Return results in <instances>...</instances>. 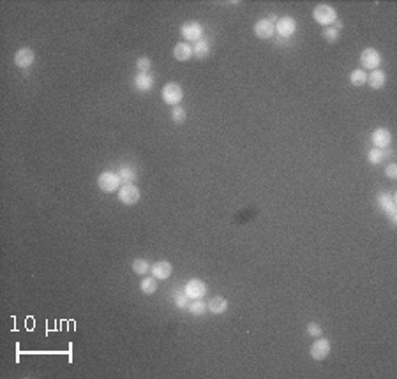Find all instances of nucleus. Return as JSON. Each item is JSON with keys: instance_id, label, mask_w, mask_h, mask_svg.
<instances>
[{"instance_id": "obj_1", "label": "nucleus", "mask_w": 397, "mask_h": 379, "mask_svg": "<svg viewBox=\"0 0 397 379\" xmlns=\"http://www.w3.org/2000/svg\"><path fill=\"white\" fill-rule=\"evenodd\" d=\"M313 18L321 27H330L337 21V11L328 4H318L313 9Z\"/></svg>"}, {"instance_id": "obj_2", "label": "nucleus", "mask_w": 397, "mask_h": 379, "mask_svg": "<svg viewBox=\"0 0 397 379\" xmlns=\"http://www.w3.org/2000/svg\"><path fill=\"white\" fill-rule=\"evenodd\" d=\"M161 97H163V101L166 104L178 106L182 102V99H184V88L178 83H175V81H170V83H166L161 88Z\"/></svg>"}, {"instance_id": "obj_3", "label": "nucleus", "mask_w": 397, "mask_h": 379, "mask_svg": "<svg viewBox=\"0 0 397 379\" xmlns=\"http://www.w3.org/2000/svg\"><path fill=\"white\" fill-rule=\"evenodd\" d=\"M97 185L103 192L110 194V192L119 191L122 182H120V177L115 173V171H103V173L97 177Z\"/></svg>"}, {"instance_id": "obj_4", "label": "nucleus", "mask_w": 397, "mask_h": 379, "mask_svg": "<svg viewBox=\"0 0 397 379\" xmlns=\"http://www.w3.org/2000/svg\"><path fill=\"white\" fill-rule=\"evenodd\" d=\"M376 201H378V208L383 210V212L388 215L392 226H397V206H395L394 198H392L390 194H387V192H380Z\"/></svg>"}, {"instance_id": "obj_5", "label": "nucleus", "mask_w": 397, "mask_h": 379, "mask_svg": "<svg viewBox=\"0 0 397 379\" xmlns=\"http://www.w3.org/2000/svg\"><path fill=\"white\" fill-rule=\"evenodd\" d=\"M139 196H141V192H139V189L136 187L134 184H122L119 191H117L119 201L124 203V205H129V206L136 205V203L139 201Z\"/></svg>"}, {"instance_id": "obj_6", "label": "nucleus", "mask_w": 397, "mask_h": 379, "mask_svg": "<svg viewBox=\"0 0 397 379\" xmlns=\"http://www.w3.org/2000/svg\"><path fill=\"white\" fill-rule=\"evenodd\" d=\"M360 64H362L364 71H374L380 69L381 66V55L378 53V49L374 48H366L362 53H360Z\"/></svg>"}, {"instance_id": "obj_7", "label": "nucleus", "mask_w": 397, "mask_h": 379, "mask_svg": "<svg viewBox=\"0 0 397 379\" xmlns=\"http://www.w3.org/2000/svg\"><path fill=\"white\" fill-rule=\"evenodd\" d=\"M180 34L185 39V42H196L203 37V27L198 21H185L180 27Z\"/></svg>"}, {"instance_id": "obj_8", "label": "nucleus", "mask_w": 397, "mask_h": 379, "mask_svg": "<svg viewBox=\"0 0 397 379\" xmlns=\"http://www.w3.org/2000/svg\"><path fill=\"white\" fill-rule=\"evenodd\" d=\"M275 32L281 39H289L296 30V21L291 16H282L277 20V23L274 25Z\"/></svg>"}, {"instance_id": "obj_9", "label": "nucleus", "mask_w": 397, "mask_h": 379, "mask_svg": "<svg viewBox=\"0 0 397 379\" xmlns=\"http://www.w3.org/2000/svg\"><path fill=\"white\" fill-rule=\"evenodd\" d=\"M184 291L189 300H202L203 296L207 295V284L202 281V279H191V281H187V284H185Z\"/></svg>"}, {"instance_id": "obj_10", "label": "nucleus", "mask_w": 397, "mask_h": 379, "mask_svg": "<svg viewBox=\"0 0 397 379\" xmlns=\"http://www.w3.org/2000/svg\"><path fill=\"white\" fill-rule=\"evenodd\" d=\"M328 355H330V341L323 337H318V341L311 346V358L316 360V362H321Z\"/></svg>"}, {"instance_id": "obj_11", "label": "nucleus", "mask_w": 397, "mask_h": 379, "mask_svg": "<svg viewBox=\"0 0 397 379\" xmlns=\"http://www.w3.org/2000/svg\"><path fill=\"white\" fill-rule=\"evenodd\" d=\"M371 143L374 145V148H388L392 143V134L388 129L385 127H378L376 131L371 134Z\"/></svg>"}, {"instance_id": "obj_12", "label": "nucleus", "mask_w": 397, "mask_h": 379, "mask_svg": "<svg viewBox=\"0 0 397 379\" xmlns=\"http://www.w3.org/2000/svg\"><path fill=\"white\" fill-rule=\"evenodd\" d=\"M35 60V53L32 48H20L16 51V55H14V64H16V67H20V69H28V67L34 64Z\"/></svg>"}, {"instance_id": "obj_13", "label": "nucleus", "mask_w": 397, "mask_h": 379, "mask_svg": "<svg viewBox=\"0 0 397 379\" xmlns=\"http://www.w3.org/2000/svg\"><path fill=\"white\" fill-rule=\"evenodd\" d=\"M275 34V27L268 18H263V20L256 21L255 25V35L258 39H272Z\"/></svg>"}, {"instance_id": "obj_14", "label": "nucleus", "mask_w": 397, "mask_h": 379, "mask_svg": "<svg viewBox=\"0 0 397 379\" xmlns=\"http://www.w3.org/2000/svg\"><path fill=\"white\" fill-rule=\"evenodd\" d=\"M156 85V80L150 73H138L134 76V88L139 92H150Z\"/></svg>"}, {"instance_id": "obj_15", "label": "nucleus", "mask_w": 397, "mask_h": 379, "mask_svg": "<svg viewBox=\"0 0 397 379\" xmlns=\"http://www.w3.org/2000/svg\"><path fill=\"white\" fill-rule=\"evenodd\" d=\"M150 272H152V275L157 279V281H166V279L171 275V272H173V266H171L168 261H157V263L150 268Z\"/></svg>"}, {"instance_id": "obj_16", "label": "nucleus", "mask_w": 397, "mask_h": 379, "mask_svg": "<svg viewBox=\"0 0 397 379\" xmlns=\"http://www.w3.org/2000/svg\"><path fill=\"white\" fill-rule=\"evenodd\" d=\"M367 83H369V87L374 88V90L383 88L385 83H387V73L381 69L371 71V74H367Z\"/></svg>"}, {"instance_id": "obj_17", "label": "nucleus", "mask_w": 397, "mask_h": 379, "mask_svg": "<svg viewBox=\"0 0 397 379\" xmlns=\"http://www.w3.org/2000/svg\"><path fill=\"white\" fill-rule=\"evenodd\" d=\"M207 309L212 314H216V316L224 314L228 310V300L223 298V296H214L210 302H207Z\"/></svg>"}, {"instance_id": "obj_18", "label": "nucleus", "mask_w": 397, "mask_h": 379, "mask_svg": "<svg viewBox=\"0 0 397 379\" xmlns=\"http://www.w3.org/2000/svg\"><path fill=\"white\" fill-rule=\"evenodd\" d=\"M173 57L178 60V62H185V60H189L192 57V46L189 44V42H178L177 46H175L173 49Z\"/></svg>"}, {"instance_id": "obj_19", "label": "nucleus", "mask_w": 397, "mask_h": 379, "mask_svg": "<svg viewBox=\"0 0 397 379\" xmlns=\"http://www.w3.org/2000/svg\"><path fill=\"white\" fill-rule=\"evenodd\" d=\"M192 55L196 57V59H207V57L210 55V41L205 37H202L200 41L194 42V46H192Z\"/></svg>"}, {"instance_id": "obj_20", "label": "nucleus", "mask_w": 397, "mask_h": 379, "mask_svg": "<svg viewBox=\"0 0 397 379\" xmlns=\"http://www.w3.org/2000/svg\"><path fill=\"white\" fill-rule=\"evenodd\" d=\"M387 157H392V152L388 148H371L369 153H367V160H369L371 164H380L383 163V159H387Z\"/></svg>"}, {"instance_id": "obj_21", "label": "nucleus", "mask_w": 397, "mask_h": 379, "mask_svg": "<svg viewBox=\"0 0 397 379\" xmlns=\"http://www.w3.org/2000/svg\"><path fill=\"white\" fill-rule=\"evenodd\" d=\"M117 175L120 177V182L122 184H134L136 178H138V173L132 166H120Z\"/></svg>"}, {"instance_id": "obj_22", "label": "nucleus", "mask_w": 397, "mask_h": 379, "mask_svg": "<svg viewBox=\"0 0 397 379\" xmlns=\"http://www.w3.org/2000/svg\"><path fill=\"white\" fill-rule=\"evenodd\" d=\"M341 28H342L341 21H335V23L330 25V27H325L321 35H323V39L327 42H335L339 39V30H341Z\"/></svg>"}, {"instance_id": "obj_23", "label": "nucleus", "mask_w": 397, "mask_h": 379, "mask_svg": "<svg viewBox=\"0 0 397 379\" xmlns=\"http://www.w3.org/2000/svg\"><path fill=\"white\" fill-rule=\"evenodd\" d=\"M139 289H141L143 295H154L157 291V279L154 277H143L139 282Z\"/></svg>"}, {"instance_id": "obj_24", "label": "nucleus", "mask_w": 397, "mask_h": 379, "mask_svg": "<svg viewBox=\"0 0 397 379\" xmlns=\"http://www.w3.org/2000/svg\"><path fill=\"white\" fill-rule=\"evenodd\" d=\"M350 83H352L353 87H364V85L367 83V71H364V69L352 71V74H350Z\"/></svg>"}, {"instance_id": "obj_25", "label": "nucleus", "mask_w": 397, "mask_h": 379, "mask_svg": "<svg viewBox=\"0 0 397 379\" xmlns=\"http://www.w3.org/2000/svg\"><path fill=\"white\" fill-rule=\"evenodd\" d=\"M131 268H132V272H134L136 275H146L150 272V264H148V261L146 259H143V257H136L134 261H132V264H131Z\"/></svg>"}, {"instance_id": "obj_26", "label": "nucleus", "mask_w": 397, "mask_h": 379, "mask_svg": "<svg viewBox=\"0 0 397 379\" xmlns=\"http://www.w3.org/2000/svg\"><path fill=\"white\" fill-rule=\"evenodd\" d=\"M187 310L192 316H203L209 309H207V303L203 300H191L187 305Z\"/></svg>"}, {"instance_id": "obj_27", "label": "nucleus", "mask_w": 397, "mask_h": 379, "mask_svg": "<svg viewBox=\"0 0 397 379\" xmlns=\"http://www.w3.org/2000/svg\"><path fill=\"white\" fill-rule=\"evenodd\" d=\"M173 303L177 309H187L189 298H187V295H185L184 289H177V291L173 293Z\"/></svg>"}, {"instance_id": "obj_28", "label": "nucleus", "mask_w": 397, "mask_h": 379, "mask_svg": "<svg viewBox=\"0 0 397 379\" xmlns=\"http://www.w3.org/2000/svg\"><path fill=\"white\" fill-rule=\"evenodd\" d=\"M185 119H187L185 108H182V106H173V108H171V120H173L175 124H184Z\"/></svg>"}, {"instance_id": "obj_29", "label": "nucleus", "mask_w": 397, "mask_h": 379, "mask_svg": "<svg viewBox=\"0 0 397 379\" xmlns=\"http://www.w3.org/2000/svg\"><path fill=\"white\" fill-rule=\"evenodd\" d=\"M136 67H138V73H150L152 62H150L148 57H139V59L136 60Z\"/></svg>"}, {"instance_id": "obj_30", "label": "nucleus", "mask_w": 397, "mask_h": 379, "mask_svg": "<svg viewBox=\"0 0 397 379\" xmlns=\"http://www.w3.org/2000/svg\"><path fill=\"white\" fill-rule=\"evenodd\" d=\"M321 334H323V330H321V327L318 323H309L307 324V335H311V337H321Z\"/></svg>"}, {"instance_id": "obj_31", "label": "nucleus", "mask_w": 397, "mask_h": 379, "mask_svg": "<svg viewBox=\"0 0 397 379\" xmlns=\"http://www.w3.org/2000/svg\"><path fill=\"white\" fill-rule=\"evenodd\" d=\"M385 175H387L390 180H395L397 178V164L395 163H390L387 168H385Z\"/></svg>"}]
</instances>
